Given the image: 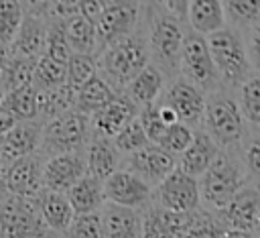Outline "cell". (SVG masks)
<instances>
[{"mask_svg":"<svg viewBox=\"0 0 260 238\" xmlns=\"http://www.w3.org/2000/svg\"><path fill=\"white\" fill-rule=\"evenodd\" d=\"M144 41L148 47L150 63L162 73L165 81H173L179 75V53L185 35V22L169 14L156 0H142Z\"/></svg>","mask_w":260,"mask_h":238,"instance_id":"cell-1","label":"cell"},{"mask_svg":"<svg viewBox=\"0 0 260 238\" xmlns=\"http://www.w3.org/2000/svg\"><path fill=\"white\" fill-rule=\"evenodd\" d=\"M95 61H98V75L114 92H122L126 83L150 63L148 47L142 31H134L132 35L112 43L110 47L98 53Z\"/></svg>","mask_w":260,"mask_h":238,"instance_id":"cell-2","label":"cell"},{"mask_svg":"<svg viewBox=\"0 0 260 238\" xmlns=\"http://www.w3.org/2000/svg\"><path fill=\"white\" fill-rule=\"evenodd\" d=\"M199 130H203L213 140V144L225 153L236 151L250 134L244 124L238 102L232 96H228L223 87L211 92L205 98V108H203Z\"/></svg>","mask_w":260,"mask_h":238,"instance_id":"cell-3","label":"cell"},{"mask_svg":"<svg viewBox=\"0 0 260 238\" xmlns=\"http://www.w3.org/2000/svg\"><path fill=\"white\" fill-rule=\"evenodd\" d=\"M205 41H207V49H209L221 87L242 85L252 73H258L250 65L242 35L236 33L234 28L223 26L207 35Z\"/></svg>","mask_w":260,"mask_h":238,"instance_id":"cell-4","label":"cell"},{"mask_svg":"<svg viewBox=\"0 0 260 238\" xmlns=\"http://www.w3.org/2000/svg\"><path fill=\"white\" fill-rule=\"evenodd\" d=\"M197 183L199 201H203L207 210H213L217 214L244 185L250 183V179L232 153L219 151Z\"/></svg>","mask_w":260,"mask_h":238,"instance_id":"cell-5","label":"cell"},{"mask_svg":"<svg viewBox=\"0 0 260 238\" xmlns=\"http://www.w3.org/2000/svg\"><path fill=\"white\" fill-rule=\"evenodd\" d=\"M89 136V118L71 108L43 124L39 153L51 157L63 153H83Z\"/></svg>","mask_w":260,"mask_h":238,"instance_id":"cell-6","label":"cell"},{"mask_svg":"<svg viewBox=\"0 0 260 238\" xmlns=\"http://www.w3.org/2000/svg\"><path fill=\"white\" fill-rule=\"evenodd\" d=\"M179 75L203 94L205 92L211 94L221 87L217 71H215L211 55H209V49H207L205 37L197 35L189 26L185 28L183 45H181V53H179Z\"/></svg>","mask_w":260,"mask_h":238,"instance_id":"cell-7","label":"cell"},{"mask_svg":"<svg viewBox=\"0 0 260 238\" xmlns=\"http://www.w3.org/2000/svg\"><path fill=\"white\" fill-rule=\"evenodd\" d=\"M0 238H61L41 220L35 201L14 195L0 199Z\"/></svg>","mask_w":260,"mask_h":238,"instance_id":"cell-8","label":"cell"},{"mask_svg":"<svg viewBox=\"0 0 260 238\" xmlns=\"http://www.w3.org/2000/svg\"><path fill=\"white\" fill-rule=\"evenodd\" d=\"M142 18V0H108L106 8L93 22L98 53L112 43L138 31Z\"/></svg>","mask_w":260,"mask_h":238,"instance_id":"cell-9","label":"cell"},{"mask_svg":"<svg viewBox=\"0 0 260 238\" xmlns=\"http://www.w3.org/2000/svg\"><path fill=\"white\" fill-rule=\"evenodd\" d=\"M154 203L177 212V214H193L199 210V183L195 177L183 173L175 167L154 189H152Z\"/></svg>","mask_w":260,"mask_h":238,"instance_id":"cell-10","label":"cell"},{"mask_svg":"<svg viewBox=\"0 0 260 238\" xmlns=\"http://www.w3.org/2000/svg\"><path fill=\"white\" fill-rule=\"evenodd\" d=\"M2 183L6 195L35 199L43 189V155L20 157L2 167Z\"/></svg>","mask_w":260,"mask_h":238,"instance_id":"cell-11","label":"cell"},{"mask_svg":"<svg viewBox=\"0 0 260 238\" xmlns=\"http://www.w3.org/2000/svg\"><path fill=\"white\" fill-rule=\"evenodd\" d=\"M217 222L228 230H242V232H258L260 226V193L256 183L244 185L219 212Z\"/></svg>","mask_w":260,"mask_h":238,"instance_id":"cell-12","label":"cell"},{"mask_svg":"<svg viewBox=\"0 0 260 238\" xmlns=\"http://www.w3.org/2000/svg\"><path fill=\"white\" fill-rule=\"evenodd\" d=\"M158 104L171 108L175 112L177 120L181 124L189 126L191 130L195 126H201L203 108H205V94L199 92L189 81H185L183 77H175L169 83V87L162 90Z\"/></svg>","mask_w":260,"mask_h":238,"instance_id":"cell-13","label":"cell"},{"mask_svg":"<svg viewBox=\"0 0 260 238\" xmlns=\"http://www.w3.org/2000/svg\"><path fill=\"white\" fill-rule=\"evenodd\" d=\"M102 187L106 203L140 210L152 201V187H148L142 179H138L134 173L126 169L114 171L108 179L102 181Z\"/></svg>","mask_w":260,"mask_h":238,"instance_id":"cell-14","label":"cell"},{"mask_svg":"<svg viewBox=\"0 0 260 238\" xmlns=\"http://www.w3.org/2000/svg\"><path fill=\"white\" fill-rule=\"evenodd\" d=\"M122 163H124L126 171L134 173L148 187H156L177 167V159L173 155L165 153L162 148H158L156 144H146L144 148H140L132 155H126V159Z\"/></svg>","mask_w":260,"mask_h":238,"instance_id":"cell-15","label":"cell"},{"mask_svg":"<svg viewBox=\"0 0 260 238\" xmlns=\"http://www.w3.org/2000/svg\"><path fill=\"white\" fill-rule=\"evenodd\" d=\"M136 116H138V108L122 92H116L108 104H104L100 110H95L89 116V130L95 136L114 138Z\"/></svg>","mask_w":260,"mask_h":238,"instance_id":"cell-16","label":"cell"},{"mask_svg":"<svg viewBox=\"0 0 260 238\" xmlns=\"http://www.w3.org/2000/svg\"><path fill=\"white\" fill-rule=\"evenodd\" d=\"M193 214H177L156 203H148L140 214V238H183Z\"/></svg>","mask_w":260,"mask_h":238,"instance_id":"cell-17","label":"cell"},{"mask_svg":"<svg viewBox=\"0 0 260 238\" xmlns=\"http://www.w3.org/2000/svg\"><path fill=\"white\" fill-rule=\"evenodd\" d=\"M83 175H85L83 153H63L43 161V189L65 193Z\"/></svg>","mask_w":260,"mask_h":238,"instance_id":"cell-18","label":"cell"},{"mask_svg":"<svg viewBox=\"0 0 260 238\" xmlns=\"http://www.w3.org/2000/svg\"><path fill=\"white\" fill-rule=\"evenodd\" d=\"M41 132L43 122L30 120V122H16L0 140V163L2 167L20 159L39 153L41 146Z\"/></svg>","mask_w":260,"mask_h":238,"instance_id":"cell-19","label":"cell"},{"mask_svg":"<svg viewBox=\"0 0 260 238\" xmlns=\"http://www.w3.org/2000/svg\"><path fill=\"white\" fill-rule=\"evenodd\" d=\"M47 18H39L32 14H24L20 26L8 45L10 57H24V59H39L45 55V41H47Z\"/></svg>","mask_w":260,"mask_h":238,"instance_id":"cell-20","label":"cell"},{"mask_svg":"<svg viewBox=\"0 0 260 238\" xmlns=\"http://www.w3.org/2000/svg\"><path fill=\"white\" fill-rule=\"evenodd\" d=\"M122 155L118 153V148L114 146L112 138L106 136H95L91 134L85 148H83V159H85V173L104 181L108 179L114 171L120 169V159Z\"/></svg>","mask_w":260,"mask_h":238,"instance_id":"cell-21","label":"cell"},{"mask_svg":"<svg viewBox=\"0 0 260 238\" xmlns=\"http://www.w3.org/2000/svg\"><path fill=\"white\" fill-rule=\"evenodd\" d=\"M35 207L41 216V220L45 222V226L55 232L57 236H63L73 220V210L65 197V193L59 191H49V189H41L39 195L32 199Z\"/></svg>","mask_w":260,"mask_h":238,"instance_id":"cell-22","label":"cell"},{"mask_svg":"<svg viewBox=\"0 0 260 238\" xmlns=\"http://www.w3.org/2000/svg\"><path fill=\"white\" fill-rule=\"evenodd\" d=\"M100 220L104 238H140V210L104 203Z\"/></svg>","mask_w":260,"mask_h":238,"instance_id":"cell-23","label":"cell"},{"mask_svg":"<svg viewBox=\"0 0 260 238\" xmlns=\"http://www.w3.org/2000/svg\"><path fill=\"white\" fill-rule=\"evenodd\" d=\"M165 77L162 73L152 65L148 63L140 73H136L128 83L126 87L122 90V94L140 110L144 106H150V104H156L162 90H165Z\"/></svg>","mask_w":260,"mask_h":238,"instance_id":"cell-24","label":"cell"},{"mask_svg":"<svg viewBox=\"0 0 260 238\" xmlns=\"http://www.w3.org/2000/svg\"><path fill=\"white\" fill-rule=\"evenodd\" d=\"M219 153V148L213 144V140L203 132V130H193V138L189 142V146L179 155L177 167L191 175V177H201L205 173V169L211 165V161L215 159V155Z\"/></svg>","mask_w":260,"mask_h":238,"instance_id":"cell-25","label":"cell"},{"mask_svg":"<svg viewBox=\"0 0 260 238\" xmlns=\"http://www.w3.org/2000/svg\"><path fill=\"white\" fill-rule=\"evenodd\" d=\"M185 20L189 22V28L201 37H207L223 28L225 16L221 0H189Z\"/></svg>","mask_w":260,"mask_h":238,"instance_id":"cell-26","label":"cell"},{"mask_svg":"<svg viewBox=\"0 0 260 238\" xmlns=\"http://www.w3.org/2000/svg\"><path fill=\"white\" fill-rule=\"evenodd\" d=\"M65 197H67V201H69V205H71L75 216L100 212L102 205L106 203L102 181L91 177V175H87V173L65 191Z\"/></svg>","mask_w":260,"mask_h":238,"instance_id":"cell-27","label":"cell"},{"mask_svg":"<svg viewBox=\"0 0 260 238\" xmlns=\"http://www.w3.org/2000/svg\"><path fill=\"white\" fill-rule=\"evenodd\" d=\"M114 90L95 73L93 77H89L81 87L75 90L73 96V110L83 114V116H91L95 110H100L104 104H108L114 98Z\"/></svg>","mask_w":260,"mask_h":238,"instance_id":"cell-28","label":"cell"},{"mask_svg":"<svg viewBox=\"0 0 260 238\" xmlns=\"http://www.w3.org/2000/svg\"><path fill=\"white\" fill-rule=\"evenodd\" d=\"M63 33H65V41H67L71 53H81V55H95L98 53L93 22H89L81 14L65 18L63 20Z\"/></svg>","mask_w":260,"mask_h":238,"instance_id":"cell-29","label":"cell"},{"mask_svg":"<svg viewBox=\"0 0 260 238\" xmlns=\"http://www.w3.org/2000/svg\"><path fill=\"white\" fill-rule=\"evenodd\" d=\"M73 96L75 92L63 83L57 85L53 90H37V110H39V122H49L61 114H65L67 110L73 108Z\"/></svg>","mask_w":260,"mask_h":238,"instance_id":"cell-30","label":"cell"},{"mask_svg":"<svg viewBox=\"0 0 260 238\" xmlns=\"http://www.w3.org/2000/svg\"><path fill=\"white\" fill-rule=\"evenodd\" d=\"M223 16L236 33L244 35L260 24V0H221Z\"/></svg>","mask_w":260,"mask_h":238,"instance_id":"cell-31","label":"cell"},{"mask_svg":"<svg viewBox=\"0 0 260 238\" xmlns=\"http://www.w3.org/2000/svg\"><path fill=\"white\" fill-rule=\"evenodd\" d=\"M0 108H4L16 122H30L39 120V110H37V90L32 85L20 87L14 92H6L0 98Z\"/></svg>","mask_w":260,"mask_h":238,"instance_id":"cell-32","label":"cell"},{"mask_svg":"<svg viewBox=\"0 0 260 238\" xmlns=\"http://www.w3.org/2000/svg\"><path fill=\"white\" fill-rule=\"evenodd\" d=\"M238 108L242 112L244 122L250 124V130L258 132V126H260V79H258V73H252L240 85Z\"/></svg>","mask_w":260,"mask_h":238,"instance_id":"cell-33","label":"cell"},{"mask_svg":"<svg viewBox=\"0 0 260 238\" xmlns=\"http://www.w3.org/2000/svg\"><path fill=\"white\" fill-rule=\"evenodd\" d=\"M35 59H24V57H10L6 63V71L2 77V94L14 92L20 87L32 85V73H35Z\"/></svg>","mask_w":260,"mask_h":238,"instance_id":"cell-34","label":"cell"},{"mask_svg":"<svg viewBox=\"0 0 260 238\" xmlns=\"http://www.w3.org/2000/svg\"><path fill=\"white\" fill-rule=\"evenodd\" d=\"M63 83H65V63H59L47 55L39 57L35 63V73H32V87L43 92V90H53Z\"/></svg>","mask_w":260,"mask_h":238,"instance_id":"cell-35","label":"cell"},{"mask_svg":"<svg viewBox=\"0 0 260 238\" xmlns=\"http://www.w3.org/2000/svg\"><path fill=\"white\" fill-rule=\"evenodd\" d=\"M98 73V61L95 55H81V53H71L67 63H65V83L75 92L81 87L89 77Z\"/></svg>","mask_w":260,"mask_h":238,"instance_id":"cell-36","label":"cell"},{"mask_svg":"<svg viewBox=\"0 0 260 238\" xmlns=\"http://www.w3.org/2000/svg\"><path fill=\"white\" fill-rule=\"evenodd\" d=\"M112 142H114V146L118 148L120 155H132V153L144 148L146 144H150L148 138H146V134H144V128H142L138 116H136L132 122H128V124L112 138Z\"/></svg>","mask_w":260,"mask_h":238,"instance_id":"cell-37","label":"cell"},{"mask_svg":"<svg viewBox=\"0 0 260 238\" xmlns=\"http://www.w3.org/2000/svg\"><path fill=\"white\" fill-rule=\"evenodd\" d=\"M24 10L20 0H0V45L8 47L20 26Z\"/></svg>","mask_w":260,"mask_h":238,"instance_id":"cell-38","label":"cell"},{"mask_svg":"<svg viewBox=\"0 0 260 238\" xmlns=\"http://www.w3.org/2000/svg\"><path fill=\"white\" fill-rule=\"evenodd\" d=\"M45 55L59 61V63H67L71 51L69 45L65 41V33H63V20L57 18H49L47 22V41H45Z\"/></svg>","mask_w":260,"mask_h":238,"instance_id":"cell-39","label":"cell"},{"mask_svg":"<svg viewBox=\"0 0 260 238\" xmlns=\"http://www.w3.org/2000/svg\"><path fill=\"white\" fill-rule=\"evenodd\" d=\"M191 138H193V130L181 122H175V124L165 128V132L156 140V146L175 157V155H181L189 146Z\"/></svg>","mask_w":260,"mask_h":238,"instance_id":"cell-40","label":"cell"},{"mask_svg":"<svg viewBox=\"0 0 260 238\" xmlns=\"http://www.w3.org/2000/svg\"><path fill=\"white\" fill-rule=\"evenodd\" d=\"M221 232H223V226L217 222L215 216H211L209 212L197 210L183 238H221Z\"/></svg>","mask_w":260,"mask_h":238,"instance_id":"cell-41","label":"cell"},{"mask_svg":"<svg viewBox=\"0 0 260 238\" xmlns=\"http://www.w3.org/2000/svg\"><path fill=\"white\" fill-rule=\"evenodd\" d=\"M65 238H104L100 212L73 216V220L65 232Z\"/></svg>","mask_w":260,"mask_h":238,"instance_id":"cell-42","label":"cell"},{"mask_svg":"<svg viewBox=\"0 0 260 238\" xmlns=\"http://www.w3.org/2000/svg\"><path fill=\"white\" fill-rule=\"evenodd\" d=\"M138 120L144 128V134L148 138L150 144H156V140L160 138V134L165 132L167 124L160 120V114H158V106L156 104H150V106H144L138 110Z\"/></svg>","mask_w":260,"mask_h":238,"instance_id":"cell-43","label":"cell"},{"mask_svg":"<svg viewBox=\"0 0 260 238\" xmlns=\"http://www.w3.org/2000/svg\"><path fill=\"white\" fill-rule=\"evenodd\" d=\"M244 169L248 173V179L254 183L260 173V144H258V132L248 134L246 146H244Z\"/></svg>","mask_w":260,"mask_h":238,"instance_id":"cell-44","label":"cell"},{"mask_svg":"<svg viewBox=\"0 0 260 238\" xmlns=\"http://www.w3.org/2000/svg\"><path fill=\"white\" fill-rule=\"evenodd\" d=\"M79 14V0H49V18L65 20Z\"/></svg>","mask_w":260,"mask_h":238,"instance_id":"cell-45","label":"cell"},{"mask_svg":"<svg viewBox=\"0 0 260 238\" xmlns=\"http://www.w3.org/2000/svg\"><path fill=\"white\" fill-rule=\"evenodd\" d=\"M108 0H79V14L89 22H95L102 10L106 8Z\"/></svg>","mask_w":260,"mask_h":238,"instance_id":"cell-46","label":"cell"},{"mask_svg":"<svg viewBox=\"0 0 260 238\" xmlns=\"http://www.w3.org/2000/svg\"><path fill=\"white\" fill-rule=\"evenodd\" d=\"M24 14H32L49 20V0H20Z\"/></svg>","mask_w":260,"mask_h":238,"instance_id":"cell-47","label":"cell"},{"mask_svg":"<svg viewBox=\"0 0 260 238\" xmlns=\"http://www.w3.org/2000/svg\"><path fill=\"white\" fill-rule=\"evenodd\" d=\"M169 14H173L175 18H179L181 22H185V16H187V4L189 0H156Z\"/></svg>","mask_w":260,"mask_h":238,"instance_id":"cell-48","label":"cell"},{"mask_svg":"<svg viewBox=\"0 0 260 238\" xmlns=\"http://www.w3.org/2000/svg\"><path fill=\"white\" fill-rule=\"evenodd\" d=\"M14 124H16V120L12 118V114H8L4 108H0V136H4Z\"/></svg>","mask_w":260,"mask_h":238,"instance_id":"cell-49","label":"cell"},{"mask_svg":"<svg viewBox=\"0 0 260 238\" xmlns=\"http://www.w3.org/2000/svg\"><path fill=\"white\" fill-rule=\"evenodd\" d=\"M221 238H258V234H252V232H242V230H228V228H223Z\"/></svg>","mask_w":260,"mask_h":238,"instance_id":"cell-50","label":"cell"},{"mask_svg":"<svg viewBox=\"0 0 260 238\" xmlns=\"http://www.w3.org/2000/svg\"><path fill=\"white\" fill-rule=\"evenodd\" d=\"M6 63H8V47L0 45V92H2V77L6 71Z\"/></svg>","mask_w":260,"mask_h":238,"instance_id":"cell-51","label":"cell"},{"mask_svg":"<svg viewBox=\"0 0 260 238\" xmlns=\"http://www.w3.org/2000/svg\"><path fill=\"white\" fill-rule=\"evenodd\" d=\"M0 98H2V92H0Z\"/></svg>","mask_w":260,"mask_h":238,"instance_id":"cell-52","label":"cell"}]
</instances>
